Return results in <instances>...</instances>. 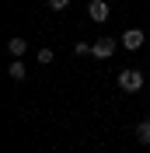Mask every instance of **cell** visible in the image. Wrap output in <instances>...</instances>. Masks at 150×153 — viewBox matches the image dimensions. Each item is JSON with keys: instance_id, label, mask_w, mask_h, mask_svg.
<instances>
[{"instance_id": "6da1fadb", "label": "cell", "mask_w": 150, "mask_h": 153, "mask_svg": "<svg viewBox=\"0 0 150 153\" xmlns=\"http://www.w3.org/2000/svg\"><path fill=\"white\" fill-rule=\"evenodd\" d=\"M119 91H129V94H136V91H143V73L140 70H122L119 73Z\"/></svg>"}, {"instance_id": "7a4b0ae2", "label": "cell", "mask_w": 150, "mask_h": 153, "mask_svg": "<svg viewBox=\"0 0 150 153\" xmlns=\"http://www.w3.org/2000/svg\"><path fill=\"white\" fill-rule=\"evenodd\" d=\"M115 45H119L115 38L101 35V38H98V42H91V56H94V59H108V56H112V52H115Z\"/></svg>"}, {"instance_id": "3957f363", "label": "cell", "mask_w": 150, "mask_h": 153, "mask_svg": "<svg viewBox=\"0 0 150 153\" xmlns=\"http://www.w3.org/2000/svg\"><path fill=\"white\" fill-rule=\"evenodd\" d=\"M87 14H91V21H98V25H101V21H108L112 7H108L105 0H91V4H87Z\"/></svg>"}, {"instance_id": "277c9868", "label": "cell", "mask_w": 150, "mask_h": 153, "mask_svg": "<svg viewBox=\"0 0 150 153\" xmlns=\"http://www.w3.org/2000/svg\"><path fill=\"white\" fill-rule=\"evenodd\" d=\"M143 38H147V35H143L140 28H129V31H122V45L133 52V49H140V45H143Z\"/></svg>"}, {"instance_id": "5b68a950", "label": "cell", "mask_w": 150, "mask_h": 153, "mask_svg": "<svg viewBox=\"0 0 150 153\" xmlns=\"http://www.w3.org/2000/svg\"><path fill=\"white\" fill-rule=\"evenodd\" d=\"M7 49H10V56H25V49H28V42H25V38H21V35H14V38H10V42H7Z\"/></svg>"}, {"instance_id": "8992f818", "label": "cell", "mask_w": 150, "mask_h": 153, "mask_svg": "<svg viewBox=\"0 0 150 153\" xmlns=\"http://www.w3.org/2000/svg\"><path fill=\"white\" fill-rule=\"evenodd\" d=\"M136 139H140L143 146H150V115H147V118H143L140 125H136Z\"/></svg>"}, {"instance_id": "52a82bcc", "label": "cell", "mask_w": 150, "mask_h": 153, "mask_svg": "<svg viewBox=\"0 0 150 153\" xmlns=\"http://www.w3.org/2000/svg\"><path fill=\"white\" fill-rule=\"evenodd\" d=\"M7 73H10V80H25V73H28V70H25V63L18 59V63H10V66H7Z\"/></svg>"}, {"instance_id": "ba28073f", "label": "cell", "mask_w": 150, "mask_h": 153, "mask_svg": "<svg viewBox=\"0 0 150 153\" xmlns=\"http://www.w3.org/2000/svg\"><path fill=\"white\" fill-rule=\"evenodd\" d=\"M74 56H91V42H77V45H74Z\"/></svg>"}, {"instance_id": "9c48e42d", "label": "cell", "mask_w": 150, "mask_h": 153, "mask_svg": "<svg viewBox=\"0 0 150 153\" xmlns=\"http://www.w3.org/2000/svg\"><path fill=\"white\" fill-rule=\"evenodd\" d=\"M66 7H70V0H49V10H56V14L66 10Z\"/></svg>"}, {"instance_id": "30bf717a", "label": "cell", "mask_w": 150, "mask_h": 153, "mask_svg": "<svg viewBox=\"0 0 150 153\" xmlns=\"http://www.w3.org/2000/svg\"><path fill=\"white\" fill-rule=\"evenodd\" d=\"M38 63H52V49H38Z\"/></svg>"}]
</instances>
